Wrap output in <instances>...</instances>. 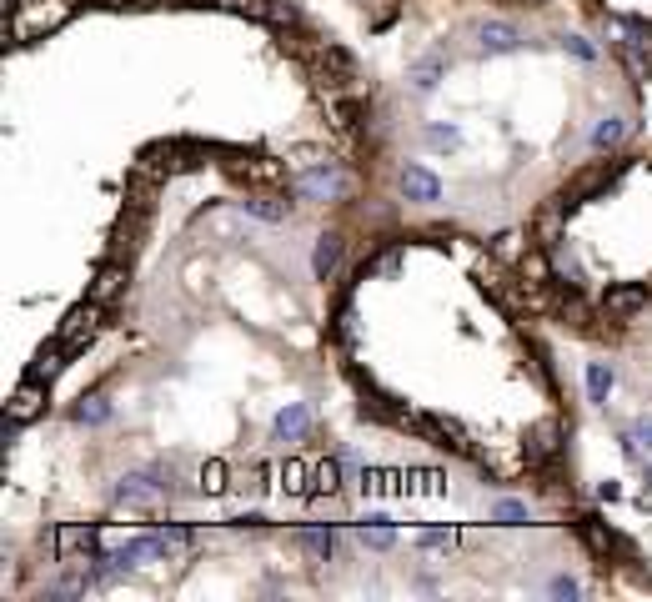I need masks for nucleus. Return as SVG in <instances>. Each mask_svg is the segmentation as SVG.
<instances>
[{"label":"nucleus","instance_id":"obj_1","mask_svg":"<svg viewBox=\"0 0 652 602\" xmlns=\"http://www.w3.org/2000/svg\"><path fill=\"white\" fill-rule=\"evenodd\" d=\"M66 21H71V0H16L11 21H6V36H11V46H26L36 36H51Z\"/></svg>","mask_w":652,"mask_h":602},{"label":"nucleus","instance_id":"obj_2","mask_svg":"<svg viewBox=\"0 0 652 602\" xmlns=\"http://www.w3.org/2000/svg\"><path fill=\"white\" fill-rule=\"evenodd\" d=\"M166 492H171L166 472H131V477H121L116 502H121V507H161Z\"/></svg>","mask_w":652,"mask_h":602},{"label":"nucleus","instance_id":"obj_3","mask_svg":"<svg viewBox=\"0 0 652 602\" xmlns=\"http://www.w3.org/2000/svg\"><path fill=\"white\" fill-rule=\"evenodd\" d=\"M101 317H106V307H101V301H81V307H71V317L61 322V342L71 347V357L81 352V347H91V337L101 332Z\"/></svg>","mask_w":652,"mask_h":602},{"label":"nucleus","instance_id":"obj_4","mask_svg":"<svg viewBox=\"0 0 652 602\" xmlns=\"http://www.w3.org/2000/svg\"><path fill=\"white\" fill-rule=\"evenodd\" d=\"M51 547H56V557H61V562H76L81 552L91 557V552L101 547V532H96V527H86V522H66V527H56Z\"/></svg>","mask_w":652,"mask_h":602},{"label":"nucleus","instance_id":"obj_5","mask_svg":"<svg viewBox=\"0 0 652 602\" xmlns=\"http://www.w3.org/2000/svg\"><path fill=\"white\" fill-rule=\"evenodd\" d=\"M642 307H647V286H612L602 296V317H612V322H627Z\"/></svg>","mask_w":652,"mask_h":602},{"label":"nucleus","instance_id":"obj_6","mask_svg":"<svg viewBox=\"0 0 652 602\" xmlns=\"http://www.w3.org/2000/svg\"><path fill=\"white\" fill-rule=\"evenodd\" d=\"M332 191H337V166L332 161H316L311 171L296 176V196H306V201H321V196H332Z\"/></svg>","mask_w":652,"mask_h":602},{"label":"nucleus","instance_id":"obj_7","mask_svg":"<svg viewBox=\"0 0 652 602\" xmlns=\"http://www.w3.org/2000/svg\"><path fill=\"white\" fill-rule=\"evenodd\" d=\"M477 41H482V51L507 56V51H517V46H522V31H517L512 21H482V26H477Z\"/></svg>","mask_w":652,"mask_h":602},{"label":"nucleus","instance_id":"obj_8","mask_svg":"<svg viewBox=\"0 0 652 602\" xmlns=\"http://www.w3.org/2000/svg\"><path fill=\"white\" fill-rule=\"evenodd\" d=\"M46 407V392H41V382L31 377L26 387H16V397H11V407H6V422H16V427H26L36 412Z\"/></svg>","mask_w":652,"mask_h":602},{"label":"nucleus","instance_id":"obj_9","mask_svg":"<svg viewBox=\"0 0 652 602\" xmlns=\"http://www.w3.org/2000/svg\"><path fill=\"white\" fill-rule=\"evenodd\" d=\"M126 291V266L121 261H111V266H101L96 271V281H91V301H101V307H111V301Z\"/></svg>","mask_w":652,"mask_h":602},{"label":"nucleus","instance_id":"obj_10","mask_svg":"<svg viewBox=\"0 0 652 602\" xmlns=\"http://www.w3.org/2000/svg\"><path fill=\"white\" fill-rule=\"evenodd\" d=\"M402 196H407V201H437V196H442V181H437L432 171H422V166H407V171H402Z\"/></svg>","mask_w":652,"mask_h":602},{"label":"nucleus","instance_id":"obj_11","mask_svg":"<svg viewBox=\"0 0 652 602\" xmlns=\"http://www.w3.org/2000/svg\"><path fill=\"white\" fill-rule=\"evenodd\" d=\"M66 357H71V347L56 337V342H51V347L31 362V377H36V382H56V377H61V367H66Z\"/></svg>","mask_w":652,"mask_h":602},{"label":"nucleus","instance_id":"obj_12","mask_svg":"<svg viewBox=\"0 0 652 602\" xmlns=\"http://www.w3.org/2000/svg\"><path fill=\"white\" fill-rule=\"evenodd\" d=\"M337 261H342V236H321V241H316V256H311L316 281L332 276V271H337Z\"/></svg>","mask_w":652,"mask_h":602},{"label":"nucleus","instance_id":"obj_13","mask_svg":"<svg viewBox=\"0 0 652 602\" xmlns=\"http://www.w3.org/2000/svg\"><path fill=\"white\" fill-rule=\"evenodd\" d=\"M306 427H311V412L301 402H291L286 412H276V437H301Z\"/></svg>","mask_w":652,"mask_h":602},{"label":"nucleus","instance_id":"obj_14","mask_svg":"<svg viewBox=\"0 0 652 602\" xmlns=\"http://www.w3.org/2000/svg\"><path fill=\"white\" fill-rule=\"evenodd\" d=\"M226 487H231V467H226L221 457H211V462L201 467V492H206V497H221Z\"/></svg>","mask_w":652,"mask_h":602},{"label":"nucleus","instance_id":"obj_15","mask_svg":"<svg viewBox=\"0 0 652 602\" xmlns=\"http://www.w3.org/2000/svg\"><path fill=\"white\" fill-rule=\"evenodd\" d=\"M437 81H442V56H422V61L412 66V86L427 96V91H437Z\"/></svg>","mask_w":652,"mask_h":602},{"label":"nucleus","instance_id":"obj_16","mask_svg":"<svg viewBox=\"0 0 652 602\" xmlns=\"http://www.w3.org/2000/svg\"><path fill=\"white\" fill-rule=\"evenodd\" d=\"M622 136H627V121L607 116V121H597V131H592V151H612V146H622Z\"/></svg>","mask_w":652,"mask_h":602},{"label":"nucleus","instance_id":"obj_17","mask_svg":"<svg viewBox=\"0 0 652 602\" xmlns=\"http://www.w3.org/2000/svg\"><path fill=\"white\" fill-rule=\"evenodd\" d=\"M311 477H316V482H311V492H316V497H321V492L332 497V492L342 487V462H316V467H311Z\"/></svg>","mask_w":652,"mask_h":602},{"label":"nucleus","instance_id":"obj_18","mask_svg":"<svg viewBox=\"0 0 652 602\" xmlns=\"http://www.w3.org/2000/svg\"><path fill=\"white\" fill-rule=\"evenodd\" d=\"M552 452H557V427H537L527 437V462H547Z\"/></svg>","mask_w":652,"mask_h":602},{"label":"nucleus","instance_id":"obj_19","mask_svg":"<svg viewBox=\"0 0 652 602\" xmlns=\"http://www.w3.org/2000/svg\"><path fill=\"white\" fill-rule=\"evenodd\" d=\"M301 547H306L311 562H326V557H332V532H326V527H311V532H301Z\"/></svg>","mask_w":652,"mask_h":602},{"label":"nucleus","instance_id":"obj_20","mask_svg":"<svg viewBox=\"0 0 652 602\" xmlns=\"http://www.w3.org/2000/svg\"><path fill=\"white\" fill-rule=\"evenodd\" d=\"M522 276H527V286H552L547 256H542V251H527V256H522Z\"/></svg>","mask_w":652,"mask_h":602},{"label":"nucleus","instance_id":"obj_21","mask_svg":"<svg viewBox=\"0 0 652 602\" xmlns=\"http://www.w3.org/2000/svg\"><path fill=\"white\" fill-rule=\"evenodd\" d=\"M251 216H261V221H286V211H291V201H266V196H251V201H241Z\"/></svg>","mask_w":652,"mask_h":602},{"label":"nucleus","instance_id":"obj_22","mask_svg":"<svg viewBox=\"0 0 652 602\" xmlns=\"http://www.w3.org/2000/svg\"><path fill=\"white\" fill-rule=\"evenodd\" d=\"M587 397H592V402H607V397H612V372H607L602 362L587 367Z\"/></svg>","mask_w":652,"mask_h":602},{"label":"nucleus","instance_id":"obj_23","mask_svg":"<svg viewBox=\"0 0 652 602\" xmlns=\"http://www.w3.org/2000/svg\"><path fill=\"white\" fill-rule=\"evenodd\" d=\"M266 477H281L286 492H301L306 487V462H286V467H261Z\"/></svg>","mask_w":652,"mask_h":602},{"label":"nucleus","instance_id":"obj_24","mask_svg":"<svg viewBox=\"0 0 652 602\" xmlns=\"http://www.w3.org/2000/svg\"><path fill=\"white\" fill-rule=\"evenodd\" d=\"M362 542H367V547H377V552H387V547L397 542V532L387 527V517H372V527L362 522Z\"/></svg>","mask_w":652,"mask_h":602},{"label":"nucleus","instance_id":"obj_25","mask_svg":"<svg viewBox=\"0 0 652 602\" xmlns=\"http://www.w3.org/2000/svg\"><path fill=\"white\" fill-rule=\"evenodd\" d=\"M522 231H502L497 241H492V256H502V261H522Z\"/></svg>","mask_w":652,"mask_h":602},{"label":"nucleus","instance_id":"obj_26","mask_svg":"<svg viewBox=\"0 0 652 602\" xmlns=\"http://www.w3.org/2000/svg\"><path fill=\"white\" fill-rule=\"evenodd\" d=\"M106 417H111V402H106V397H91L86 407H76V422H86V427H101Z\"/></svg>","mask_w":652,"mask_h":602},{"label":"nucleus","instance_id":"obj_27","mask_svg":"<svg viewBox=\"0 0 652 602\" xmlns=\"http://www.w3.org/2000/svg\"><path fill=\"white\" fill-rule=\"evenodd\" d=\"M321 66L337 71V76H352V56H347L342 46H326V51H321Z\"/></svg>","mask_w":652,"mask_h":602},{"label":"nucleus","instance_id":"obj_28","mask_svg":"<svg viewBox=\"0 0 652 602\" xmlns=\"http://www.w3.org/2000/svg\"><path fill=\"white\" fill-rule=\"evenodd\" d=\"M492 517H497L502 527H517V522H527V502H497Z\"/></svg>","mask_w":652,"mask_h":602},{"label":"nucleus","instance_id":"obj_29","mask_svg":"<svg viewBox=\"0 0 652 602\" xmlns=\"http://www.w3.org/2000/svg\"><path fill=\"white\" fill-rule=\"evenodd\" d=\"M417 542H422V547H427V552H447V547H452V542H457V532H422V537H417Z\"/></svg>","mask_w":652,"mask_h":602},{"label":"nucleus","instance_id":"obj_30","mask_svg":"<svg viewBox=\"0 0 652 602\" xmlns=\"http://www.w3.org/2000/svg\"><path fill=\"white\" fill-rule=\"evenodd\" d=\"M427 141L432 146H457L462 136H457V126H427Z\"/></svg>","mask_w":652,"mask_h":602},{"label":"nucleus","instance_id":"obj_31","mask_svg":"<svg viewBox=\"0 0 652 602\" xmlns=\"http://www.w3.org/2000/svg\"><path fill=\"white\" fill-rule=\"evenodd\" d=\"M562 46H567V51H572V56H577V61H597V51H592V46H587V41H582V36H567V41H562Z\"/></svg>","mask_w":652,"mask_h":602},{"label":"nucleus","instance_id":"obj_32","mask_svg":"<svg viewBox=\"0 0 652 602\" xmlns=\"http://www.w3.org/2000/svg\"><path fill=\"white\" fill-rule=\"evenodd\" d=\"M547 592H552V597H577L582 587H577L572 577H552V587H547Z\"/></svg>","mask_w":652,"mask_h":602},{"label":"nucleus","instance_id":"obj_33","mask_svg":"<svg viewBox=\"0 0 652 602\" xmlns=\"http://www.w3.org/2000/svg\"><path fill=\"white\" fill-rule=\"evenodd\" d=\"M632 437H637V447H647V452H652V417H637Z\"/></svg>","mask_w":652,"mask_h":602},{"label":"nucleus","instance_id":"obj_34","mask_svg":"<svg viewBox=\"0 0 652 602\" xmlns=\"http://www.w3.org/2000/svg\"><path fill=\"white\" fill-rule=\"evenodd\" d=\"M111 11H141V6H161V0H101Z\"/></svg>","mask_w":652,"mask_h":602},{"label":"nucleus","instance_id":"obj_35","mask_svg":"<svg viewBox=\"0 0 652 602\" xmlns=\"http://www.w3.org/2000/svg\"><path fill=\"white\" fill-rule=\"evenodd\" d=\"M647 492H652V467H647Z\"/></svg>","mask_w":652,"mask_h":602}]
</instances>
